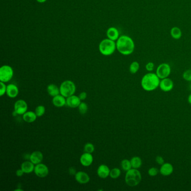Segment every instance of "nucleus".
I'll list each match as a JSON object with an SVG mask.
<instances>
[{
    "mask_svg": "<svg viewBox=\"0 0 191 191\" xmlns=\"http://www.w3.org/2000/svg\"><path fill=\"white\" fill-rule=\"evenodd\" d=\"M160 79L154 73H149L145 74L141 79V84L144 90L151 91L159 86Z\"/></svg>",
    "mask_w": 191,
    "mask_h": 191,
    "instance_id": "nucleus-2",
    "label": "nucleus"
},
{
    "mask_svg": "<svg viewBox=\"0 0 191 191\" xmlns=\"http://www.w3.org/2000/svg\"><path fill=\"white\" fill-rule=\"evenodd\" d=\"M80 161L81 164L84 166H89L93 162V155L91 153L84 152L80 157Z\"/></svg>",
    "mask_w": 191,
    "mask_h": 191,
    "instance_id": "nucleus-13",
    "label": "nucleus"
},
{
    "mask_svg": "<svg viewBox=\"0 0 191 191\" xmlns=\"http://www.w3.org/2000/svg\"></svg>",
    "mask_w": 191,
    "mask_h": 191,
    "instance_id": "nucleus-41",
    "label": "nucleus"
},
{
    "mask_svg": "<svg viewBox=\"0 0 191 191\" xmlns=\"http://www.w3.org/2000/svg\"><path fill=\"white\" fill-rule=\"evenodd\" d=\"M106 36L108 38L112 41H117L119 37L118 30L115 27H111L106 31Z\"/></svg>",
    "mask_w": 191,
    "mask_h": 191,
    "instance_id": "nucleus-19",
    "label": "nucleus"
},
{
    "mask_svg": "<svg viewBox=\"0 0 191 191\" xmlns=\"http://www.w3.org/2000/svg\"><path fill=\"white\" fill-rule=\"evenodd\" d=\"M70 173L71 174H76V172H75V169H74L73 168H70Z\"/></svg>",
    "mask_w": 191,
    "mask_h": 191,
    "instance_id": "nucleus-38",
    "label": "nucleus"
},
{
    "mask_svg": "<svg viewBox=\"0 0 191 191\" xmlns=\"http://www.w3.org/2000/svg\"><path fill=\"white\" fill-rule=\"evenodd\" d=\"M28 108V104L23 99L16 101L14 104V111L19 115H23L27 112Z\"/></svg>",
    "mask_w": 191,
    "mask_h": 191,
    "instance_id": "nucleus-9",
    "label": "nucleus"
},
{
    "mask_svg": "<svg viewBox=\"0 0 191 191\" xmlns=\"http://www.w3.org/2000/svg\"><path fill=\"white\" fill-rule=\"evenodd\" d=\"M139 69V64L137 61L132 62L129 66V72L132 74H135Z\"/></svg>",
    "mask_w": 191,
    "mask_h": 191,
    "instance_id": "nucleus-25",
    "label": "nucleus"
},
{
    "mask_svg": "<svg viewBox=\"0 0 191 191\" xmlns=\"http://www.w3.org/2000/svg\"><path fill=\"white\" fill-rule=\"evenodd\" d=\"M79 97L80 98L81 101H84L87 98V93L83 91L82 93H80Z\"/></svg>",
    "mask_w": 191,
    "mask_h": 191,
    "instance_id": "nucleus-36",
    "label": "nucleus"
},
{
    "mask_svg": "<svg viewBox=\"0 0 191 191\" xmlns=\"http://www.w3.org/2000/svg\"><path fill=\"white\" fill-rule=\"evenodd\" d=\"M34 172L35 175L39 178H45L49 174V169L46 165L39 163L35 165Z\"/></svg>",
    "mask_w": 191,
    "mask_h": 191,
    "instance_id": "nucleus-8",
    "label": "nucleus"
},
{
    "mask_svg": "<svg viewBox=\"0 0 191 191\" xmlns=\"http://www.w3.org/2000/svg\"><path fill=\"white\" fill-rule=\"evenodd\" d=\"M79 111L81 114H85L87 113L88 110V106L87 104L84 102H81L79 106H78Z\"/></svg>",
    "mask_w": 191,
    "mask_h": 191,
    "instance_id": "nucleus-29",
    "label": "nucleus"
},
{
    "mask_svg": "<svg viewBox=\"0 0 191 191\" xmlns=\"http://www.w3.org/2000/svg\"><path fill=\"white\" fill-rule=\"evenodd\" d=\"M0 96H3V95L6 94V90H7V86L3 82L0 81Z\"/></svg>",
    "mask_w": 191,
    "mask_h": 191,
    "instance_id": "nucleus-32",
    "label": "nucleus"
},
{
    "mask_svg": "<svg viewBox=\"0 0 191 191\" xmlns=\"http://www.w3.org/2000/svg\"><path fill=\"white\" fill-rule=\"evenodd\" d=\"M35 164L31 162V161H25L21 164V169L23 171L24 173L29 174L34 171Z\"/></svg>",
    "mask_w": 191,
    "mask_h": 191,
    "instance_id": "nucleus-20",
    "label": "nucleus"
},
{
    "mask_svg": "<svg viewBox=\"0 0 191 191\" xmlns=\"http://www.w3.org/2000/svg\"><path fill=\"white\" fill-rule=\"evenodd\" d=\"M142 180L141 174L137 169L132 168L127 172L125 176L126 183L129 187L139 185Z\"/></svg>",
    "mask_w": 191,
    "mask_h": 191,
    "instance_id": "nucleus-3",
    "label": "nucleus"
},
{
    "mask_svg": "<svg viewBox=\"0 0 191 191\" xmlns=\"http://www.w3.org/2000/svg\"><path fill=\"white\" fill-rule=\"evenodd\" d=\"M171 73V66L166 63H163L159 65L156 71V74L161 80L168 78Z\"/></svg>",
    "mask_w": 191,
    "mask_h": 191,
    "instance_id": "nucleus-7",
    "label": "nucleus"
},
{
    "mask_svg": "<svg viewBox=\"0 0 191 191\" xmlns=\"http://www.w3.org/2000/svg\"><path fill=\"white\" fill-rule=\"evenodd\" d=\"M121 174V171L118 168H114L112 169L110 172L109 176L112 179H117L119 177Z\"/></svg>",
    "mask_w": 191,
    "mask_h": 191,
    "instance_id": "nucleus-27",
    "label": "nucleus"
},
{
    "mask_svg": "<svg viewBox=\"0 0 191 191\" xmlns=\"http://www.w3.org/2000/svg\"><path fill=\"white\" fill-rule=\"evenodd\" d=\"M121 167L123 171L127 172L132 169L131 161L128 159H123L121 161Z\"/></svg>",
    "mask_w": 191,
    "mask_h": 191,
    "instance_id": "nucleus-26",
    "label": "nucleus"
},
{
    "mask_svg": "<svg viewBox=\"0 0 191 191\" xmlns=\"http://www.w3.org/2000/svg\"><path fill=\"white\" fill-rule=\"evenodd\" d=\"M37 116L35 112L27 111L23 115V118L27 123H32L36 121Z\"/></svg>",
    "mask_w": 191,
    "mask_h": 191,
    "instance_id": "nucleus-21",
    "label": "nucleus"
},
{
    "mask_svg": "<svg viewBox=\"0 0 191 191\" xmlns=\"http://www.w3.org/2000/svg\"><path fill=\"white\" fill-rule=\"evenodd\" d=\"M46 90H47L48 94L52 97H54L55 96L59 95L60 94L59 88H58L57 85L53 84L48 85L47 86Z\"/></svg>",
    "mask_w": 191,
    "mask_h": 191,
    "instance_id": "nucleus-22",
    "label": "nucleus"
},
{
    "mask_svg": "<svg viewBox=\"0 0 191 191\" xmlns=\"http://www.w3.org/2000/svg\"><path fill=\"white\" fill-rule=\"evenodd\" d=\"M116 49V43L108 38L101 41L99 46V49L101 54L106 56L113 54Z\"/></svg>",
    "mask_w": 191,
    "mask_h": 191,
    "instance_id": "nucleus-4",
    "label": "nucleus"
},
{
    "mask_svg": "<svg viewBox=\"0 0 191 191\" xmlns=\"http://www.w3.org/2000/svg\"><path fill=\"white\" fill-rule=\"evenodd\" d=\"M43 159V155L40 151H35L32 152L30 156V161H31L34 164L36 165L41 163Z\"/></svg>",
    "mask_w": 191,
    "mask_h": 191,
    "instance_id": "nucleus-18",
    "label": "nucleus"
},
{
    "mask_svg": "<svg viewBox=\"0 0 191 191\" xmlns=\"http://www.w3.org/2000/svg\"><path fill=\"white\" fill-rule=\"evenodd\" d=\"M159 172V169L155 167H152L148 170V174L151 177H155V176H157Z\"/></svg>",
    "mask_w": 191,
    "mask_h": 191,
    "instance_id": "nucleus-31",
    "label": "nucleus"
},
{
    "mask_svg": "<svg viewBox=\"0 0 191 191\" xmlns=\"http://www.w3.org/2000/svg\"><path fill=\"white\" fill-rule=\"evenodd\" d=\"M76 89V88L75 83L71 80H66L60 85V94L65 96V98H67L74 95Z\"/></svg>",
    "mask_w": 191,
    "mask_h": 191,
    "instance_id": "nucleus-5",
    "label": "nucleus"
},
{
    "mask_svg": "<svg viewBox=\"0 0 191 191\" xmlns=\"http://www.w3.org/2000/svg\"><path fill=\"white\" fill-rule=\"evenodd\" d=\"M183 78L184 80L191 81V70H186L183 74Z\"/></svg>",
    "mask_w": 191,
    "mask_h": 191,
    "instance_id": "nucleus-33",
    "label": "nucleus"
},
{
    "mask_svg": "<svg viewBox=\"0 0 191 191\" xmlns=\"http://www.w3.org/2000/svg\"><path fill=\"white\" fill-rule=\"evenodd\" d=\"M117 49L121 54L128 56L132 54L135 48L133 39L128 35H123L119 37L116 42Z\"/></svg>",
    "mask_w": 191,
    "mask_h": 191,
    "instance_id": "nucleus-1",
    "label": "nucleus"
},
{
    "mask_svg": "<svg viewBox=\"0 0 191 191\" xmlns=\"http://www.w3.org/2000/svg\"><path fill=\"white\" fill-rule=\"evenodd\" d=\"M145 68H146V70H147V71L151 72L153 70H154L155 65L152 62H148L145 66Z\"/></svg>",
    "mask_w": 191,
    "mask_h": 191,
    "instance_id": "nucleus-34",
    "label": "nucleus"
},
{
    "mask_svg": "<svg viewBox=\"0 0 191 191\" xmlns=\"http://www.w3.org/2000/svg\"><path fill=\"white\" fill-rule=\"evenodd\" d=\"M171 36L173 39H179L182 35V32L181 29L177 26H174L171 30Z\"/></svg>",
    "mask_w": 191,
    "mask_h": 191,
    "instance_id": "nucleus-23",
    "label": "nucleus"
},
{
    "mask_svg": "<svg viewBox=\"0 0 191 191\" xmlns=\"http://www.w3.org/2000/svg\"><path fill=\"white\" fill-rule=\"evenodd\" d=\"M14 71L8 65H3L0 68V81L8 83L13 78Z\"/></svg>",
    "mask_w": 191,
    "mask_h": 191,
    "instance_id": "nucleus-6",
    "label": "nucleus"
},
{
    "mask_svg": "<svg viewBox=\"0 0 191 191\" xmlns=\"http://www.w3.org/2000/svg\"><path fill=\"white\" fill-rule=\"evenodd\" d=\"M95 150V147H94V145L91 144V143H87L84 146V152H88V153H91L92 154Z\"/></svg>",
    "mask_w": 191,
    "mask_h": 191,
    "instance_id": "nucleus-30",
    "label": "nucleus"
},
{
    "mask_svg": "<svg viewBox=\"0 0 191 191\" xmlns=\"http://www.w3.org/2000/svg\"><path fill=\"white\" fill-rule=\"evenodd\" d=\"M81 103V99L79 96H73L67 97L66 99V105L71 108H78Z\"/></svg>",
    "mask_w": 191,
    "mask_h": 191,
    "instance_id": "nucleus-12",
    "label": "nucleus"
},
{
    "mask_svg": "<svg viewBox=\"0 0 191 191\" xmlns=\"http://www.w3.org/2000/svg\"><path fill=\"white\" fill-rule=\"evenodd\" d=\"M131 163L132 165V168L134 169H139L140 168L142 164V161L141 158L139 156H134L130 160Z\"/></svg>",
    "mask_w": 191,
    "mask_h": 191,
    "instance_id": "nucleus-24",
    "label": "nucleus"
},
{
    "mask_svg": "<svg viewBox=\"0 0 191 191\" xmlns=\"http://www.w3.org/2000/svg\"><path fill=\"white\" fill-rule=\"evenodd\" d=\"M24 174V172L21 169H18L16 172V176H18V177H21V176H23V174Z\"/></svg>",
    "mask_w": 191,
    "mask_h": 191,
    "instance_id": "nucleus-37",
    "label": "nucleus"
},
{
    "mask_svg": "<svg viewBox=\"0 0 191 191\" xmlns=\"http://www.w3.org/2000/svg\"><path fill=\"white\" fill-rule=\"evenodd\" d=\"M46 112V108L43 106H37L35 110V113L36 114L37 117L43 116Z\"/></svg>",
    "mask_w": 191,
    "mask_h": 191,
    "instance_id": "nucleus-28",
    "label": "nucleus"
},
{
    "mask_svg": "<svg viewBox=\"0 0 191 191\" xmlns=\"http://www.w3.org/2000/svg\"><path fill=\"white\" fill-rule=\"evenodd\" d=\"M188 101L189 104H190L191 105V94L188 96Z\"/></svg>",
    "mask_w": 191,
    "mask_h": 191,
    "instance_id": "nucleus-39",
    "label": "nucleus"
},
{
    "mask_svg": "<svg viewBox=\"0 0 191 191\" xmlns=\"http://www.w3.org/2000/svg\"><path fill=\"white\" fill-rule=\"evenodd\" d=\"M75 180L78 182L79 183H88L90 180V178L87 173L83 171H79L75 174Z\"/></svg>",
    "mask_w": 191,
    "mask_h": 191,
    "instance_id": "nucleus-11",
    "label": "nucleus"
},
{
    "mask_svg": "<svg viewBox=\"0 0 191 191\" xmlns=\"http://www.w3.org/2000/svg\"><path fill=\"white\" fill-rule=\"evenodd\" d=\"M110 169L107 165L101 164L97 169V174L101 179H106L110 174Z\"/></svg>",
    "mask_w": 191,
    "mask_h": 191,
    "instance_id": "nucleus-16",
    "label": "nucleus"
},
{
    "mask_svg": "<svg viewBox=\"0 0 191 191\" xmlns=\"http://www.w3.org/2000/svg\"><path fill=\"white\" fill-rule=\"evenodd\" d=\"M36 1L38 2V3H44L45 2H46V0H36Z\"/></svg>",
    "mask_w": 191,
    "mask_h": 191,
    "instance_id": "nucleus-40",
    "label": "nucleus"
},
{
    "mask_svg": "<svg viewBox=\"0 0 191 191\" xmlns=\"http://www.w3.org/2000/svg\"><path fill=\"white\" fill-rule=\"evenodd\" d=\"M155 161H156V163H158L159 165H163V164L164 163V158L162 156H159V155H158V156H157L156 157Z\"/></svg>",
    "mask_w": 191,
    "mask_h": 191,
    "instance_id": "nucleus-35",
    "label": "nucleus"
},
{
    "mask_svg": "<svg viewBox=\"0 0 191 191\" xmlns=\"http://www.w3.org/2000/svg\"><path fill=\"white\" fill-rule=\"evenodd\" d=\"M174 168L171 163H164L161 165L159 172L161 175L164 176H168L173 173Z\"/></svg>",
    "mask_w": 191,
    "mask_h": 191,
    "instance_id": "nucleus-14",
    "label": "nucleus"
},
{
    "mask_svg": "<svg viewBox=\"0 0 191 191\" xmlns=\"http://www.w3.org/2000/svg\"><path fill=\"white\" fill-rule=\"evenodd\" d=\"M159 87L161 90L164 92H168L172 90L174 87L173 80L166 78L160 80Z\"/></svg>",
    "mask_w": 191,
    "mask_h": 191,
    "instance_id": "nucleus-10",
    "label": "nucleus"
},
{
    "mask_svg": "<svg viewBox=\"0 0 191 191\" xmlns=\"http://www.w3.org/2000/svg\"><path fill=\"white\" fill-rule=\"evenodd\" d=\"M19 93V90L18 87L15 84H10L7 86L6 94L9 98H15L18 96Z\"/></svg>",
    "mask_w": 191,
    "mask_h": 191,
    "instance_id": "nucleus-15",
    "label": "nucleus"
},
{
    "mask_svg": "<svg viewBox=\"0 0 191 191\" xmlns=\"http://www.w3.org/2000/svg\"><path fill=\"white\" fill-rule=\"evenodd\" d=\"M52 103L57 108H61L66 105V99L65 96L61 95H57L52 99Z\"/></svg>",
    "mask_w": 191,
    "mask_h": 191,
    "instance_id": "nucleus-17",
    "label": "nucleus"
}]
</instances>
